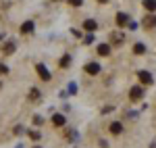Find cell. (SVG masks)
I'll list each match as a JSON object with an SVG mask.
<instances>
[{
	"label": "cell",
	"instance_id": "603a6c76",
	"mask_svg": "<svg viewBox=\"0 0 156 148\" xmlns=\"http://www.w3.org/2000/svg\"><path fill=\"white\" fill-rule=\"evenodd\" d=\"M150 148H156V144H154V142H152V146H150Z\"/></svg>",
	"mask_w": 156,
	"mask_h": 148
},
{
	"label": "cell",
	"instance_id": "8992f818",
	"mask_svg": "<svg viewBox=\"0 0 156 148\" xmlns=\"http://www.w3.org/2000/svg\"><path fill=\"white\" fill-rule=\"evenodd\" d=\"M85 71L90 75H96L98 71H100V65H98V63H90V65H85Z\"/></svg>",
	"mask_w": 156,
	"mask_h": 148
},
{
	"label": "cell",
	"instance_id": "cb8c5ba5",
	"mask_svg": "<svg viewBox=\"0 0 156 148\" xmlns=\"http://www.w3.org/2000/svg\"><path fill=\"white\" fill-rule=\"evenodd\" d=\"M34 148H40V146H34Z\"/></svg>",
	"mask_w": 156,
	"mask_h": 148
},
{
	"label": "cell",
	"instance_id": "52a82bcc",
	"mask_svg": "<svg viewBox=\"0 0 156 148\" xmlns=\"http://www.w3.org/2000/svg\"><path fill=\"white\" fill-rule=\"evenodd\" d=\"M121 132H123V125H121L119 121H115V123H110V134H112V136H119Z\"/></svg>",
	"mask_w": 156,
	"mask_h": 148
},
{
	"label": "cell",
	"instance_id": "44dd1931",
	"mask_svg": "<svg viewBox=\"0 0 156 148\" xmlns=\"http://www.w3.org/2000/svg\"><path fill=\"white\" fill-rule=\"evenodd\" d=\"M83 42H85V44H92V42H94V36H85Z\"/></svg>",
	"mask_w": 156,
	"mask_h": 148
},
{
	"label": "cell",
	"instance_id": "9c48e42d",
	"mask_svg": "<svg viewBox=\"0 0 156 148\" xmlns=\"http://www.w3.org/2000/svg\"><path fill=\"white\" fill-rule=\"evenodd\" d=\"M98 54H100V56H108V54H110V46H108V44H100V46H98Z\"/></svg>",
	"mask_w": 156,
	"mask_h": 148
},
{
	"label": "cell",
	"instance_id": "277c9868",
	"mask_svg": "<svg viewBox=\"0 0 156 148\" xmlns=\"http://www.w3.org/2000/svg\"><path fill=\"white\" fill-rule=\"evenodd\" d=\"M129 96H131V100H140L142 98V96H144V90H142V88H131V92H129Z\"/></svg>",
	"mask_w": 156,
	"mask_h": 148
},
{
	"label": "cell",
	"instance_id": "7a4b0ae2",
	"mask_svg": "<svg viewBox=\"0 0 156 148\" xmlns=\"http://www.w3.org/2000/svg\"><path fill=\"white\" fill-rule=\"evenodd\" d=\"M144 27L146 29L156 27V15H148V17H144Z\"/></svg>",
	"mask_w": 156,
	"mask_h": 148
},
{
	"label": "cell",
	"instance_id": "3957f363",
	"mask_svg": "<svg viewBox=\"0 0 156 148\" xmlns=\"http://www.w3.org/2000/svg\"><path fill=\"white\" fill-rule=\"evenodd\" d=\"M36 69H37V75H40L44 81H48V79H50V71L46 69V67H44V65H37Z\"/></svg>",
	"mask_w": 156,
	"mask_h": 148
},
{
	"label": "cell",
	"instance_id": "6da1fadb",
	"mask_svg": "<svg viewBox=\"0 0 156 148\" xmlns=\"http://www.w3.org/2000/svg\"><path fill=\"white\" fill-rule=\"evenodd\" d=\"M137 79H140V81H142L144 86H150V84L154 81V77L148 73V71H137Z\"/></svg>",
	"mask_w": 156,
	"mask_h": 148
},
{
	"label": "cell",
	"instance_id": "4fadbf2b",
	"mask_svg": "<svg viewBox=\"0 0 156 148\" xmlns=\"http://www.w3.org/2000/svg\"><path fill=\"white\" fill-rule=\"evenodd\" d=\"M144 9H148V11H156V0H144Z\"/></svg>",
	"mask_w": 156,
	"mask_h": 148
},
{
	"label": "cell",
	"instance_id": "ffe728a7",
	"mask_svg": "<svg viewBox=\"0 0 156 148\" xmlns=\"http://www.w3.org/2000/svg\"><path fill=\"white\" fill-rule=\"evenodd\" d=\"M81 2L83 0H69V4H73V6H81Z\"/></svg>",
	"mask_w": 156,
	"mask_h": 148
},
{
	"label": "cell",
	"instance_id": "7402d4cb",
	"mask_svg": "<svg viewBox=\"0 0 156 148\" xmlns=\"http://www.w3.org/2000/svg\"><path fill=\"white\" fill-rule=\"evenodd\" d=\"M98 2H100V4H104V2H108V0H98Z\"/></svg>",
	"mask_w": 156,
	"mask_h": 148
},
{
	"label": "cell",
	"instance_id": "e0dca14e",
	"mask_svg": "<svg viewBox=\"0 0 156 148\" xmlns=\"http://www.w3.org/2000/svg\"><path fill=\"white\" fill-rule=\"evenodd\" d=\"M40 98V90H31L29 92V100H37Z\"/></svg>",
	"mask_w": 156,
	"mask_h": 148
},
{
	"label": "cell",
	"instance_id": "5bb4252c",
	"mask_svg": "<svg viewBox=\"0 0 156 148\" xmlns=\"http://www.w3.org/2000/svg\"><path fill=\"white\" fill-rule=\"evenodd\" d=\"M112 42H115L117 46H121V44L125 42V38H123V34H115V36H112Z\"/></svg>",
	"mask_w": 156,
	"mask_h": 148
},
{
	"label": "cell",
	"instance_id": "ba28073f",
	"mask_svg": "<svg viewBox=\"0 0 156 148\" xmlns=\"http://www.w3.org/2000/svg\"><path fill=\"white\" fill-rule=\"evenodd\" d=\"M34 31V21H25L21 25V34H31Z\"/></svg>",
	"mask_w": 156,
	"mask_h": 148
},
{
	"label": "cell",
	"instance_id": "5b68a950",
	"mask_svg": "<svg viewBox=\"0 0 156 148\" xmlns=\"http://www.w3.org/2000/svg\"><path fill=\"white\" fill-rule=\"evenodd\" d=\"M96 27H98V23L94 21V19H85V21H83V29H85V31H94Z\"/></svg>",
	"mask_w": 156,
	"mask_h": 148
},
{
	"label": "cell",
	"instance_id": "7c38bea8",
	"mask_svg": "<svg viewBox=\"0 0 156 148\" xmlns=\"http://www.w3.org/2000/svg\"><path fill=\"white\" fill-rule=\"evenodd\" d=\"M52 123L56 125V127L65 125V117H62V115H54V117H52Z\"/></svg>",
	"mask_w": 156,
	"mask_h": 148
},
{
	"label": "cell",
	"instance_id": "ac0fdd59",
	"mask_svg": "<svg viewBox=\"0 0 156 148\" xmlns=\"http://www.w3.org/2000/svg\"><path fill=\"white\" fill-rule=\"evenodd\" d=\"M29 138H31V140H40V132H36V129H31V132H29Z\"/></svg>",
	"mask_w": 156,
	"mask_h": 148
},
{
	"label": "cell",
	"instance_id": "d6986e66",
	"mask_svg": "<svg viewBox=\"0 0 156 148\" xmlns=\"http://www.w3.org/2000/svg\"><path fill=\"white\" fill-rule=\"evenodd\" d=\"M9 73V67L6 65H0V75H6Z\"/></svg>",
	"mask_w": 156,
	"mask_h": 148
},
{
	"label": "cell",
	"instance_id": "2e32d148",
	"mask_svg": "<svg viewBox=\"0 0 156 148\" xmlns=\"http://www.w3.org/2000/svg\"><path fill=\"white\" fill-rule=\"evenodd\" d=\"M69 63H71V56H69V54H65V56L60 59V67L65 69V67H69Z\"/></svg>",
	"mask_w": 156,
	"mask_h": 148
},
{
	"label": "cell",
	"instance_id": "8fae6325",
	"mask_svg": "<svg viewBox=\"0 0 156 148\" xmlns=\"http://www.w3.org/2000/svg\"><path fill=\"white\" fill-rule=\"evenodd\" d=\"M2 52H4V54H12V52H15V42H6V44L2 46Z\"/></svg>",
	"mask_w": 156,
	"mask_h": 148
},
{
	"label": "cell",
	"instance_id": "30bf717a",
	"mask_svg": "<svg viewBox=\"0 0 156 148\" xmlns=\"http://www.w3.org/2000/svg\"><path fill=\"white\" fill-rule=\"evenodd\" d=\"M127 23H129V17L125 13H119L117 15V25H127Z\"/></svg>",
	"mask_w": 156,
	"mask_h": 148
},
{
	"label": "cell",
	"instance_id": "9a60e30c",
	"mask_svg": "<svg viewBox=\"0 0 156 148\" xmlns=\"http://www.w3.org/2000/svg\"><path fill=\"white\" fill-rule=\"evenodd\" d=\"M133 52H135V54H144L146 46H144V44H135V46H133Z\"/></svg>",
	"mask_w": 156,
	"mask_h": 148
}]
</instances>
